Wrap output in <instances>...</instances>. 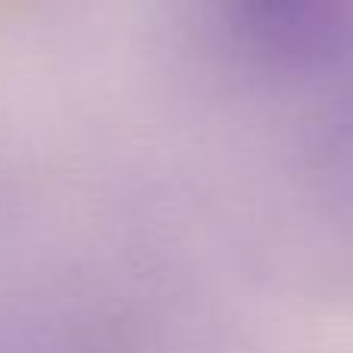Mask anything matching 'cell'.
Instances as JSON below:
<instances>
[{"mask_svg":"<svg viewBox=\"0 0 353 353\" xmlns=\"http://www.w3.org/2000/svg\"><path fill=\"white\" fill-rule=\"evenodd\" d=\"M251 53L282 68H319L353 47V0H232Z\"/></svg>","mask_w":353,"mask_h":353,"instance_id":"obj_1","label":"cell"}]
</instances>
